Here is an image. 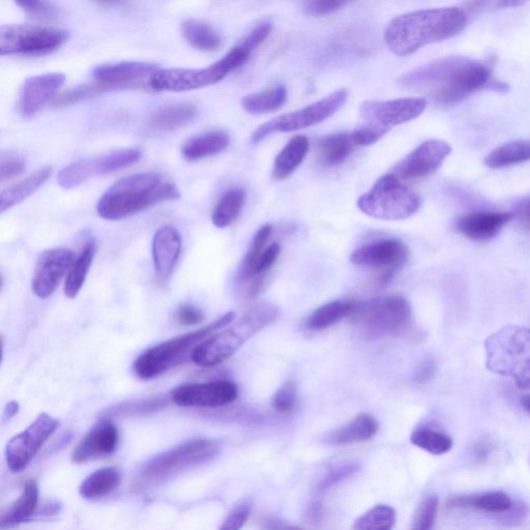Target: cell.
Returning a JSON list of instances; mask_svg holds the SVG:
<instances>
[{"mask_svg": "<svg viewBox=\"0 0 530 530\" xmlns=\"http://www.w3.org/2000/svg\"><path fill=\"white\" fill-rule=\"evenodd\" d=\"M426 108L427 101L423 98L368 101L361 105L360 114L367 124L390 131L393 127L418 119Z\"/></svg>", "mask_w": 530, "mask_h": 530, "instance_id": "obj_16", "label": "cell"}, {"mask_svg": "<svg viewBox=\"0 0 530 530\" xmlns=\"http://www.w3.org/2000/svg\"><path fill=\"white\" fill-rule=\"evenodd\" d=\"M122 476L114 467H105L86 477L80 487L79 494L87 500L103 498L119 488Z\"/></svg>", "mask_w": 530, "mask_h": 530, "instance_id": "obj_32", "label": "cell"}, {"mask_svg": "<svg viewBox=\"0 0 530 530\" xmlns=\"http://www.w3.org/2000/svg\"><path fill=\"white\" fill-rule=\"evenodd\" d=\"M530 161V140H515L500 145L484 160L492 169L510 167Z\"/></svg>", "mask_w": 530, "mask_h": 530, "instance_id": "obj_35", "label": "cell"}, {"mask_svg": "<svg viewBox=\"0 0 530 530\" xmlns=\"http://www.w3.org/2000/svg\"><path fill=\"white\" fill-rule=\"evenodd\" d=\"M488 0H470V8L471 10H476L480 7H482Z\"/></svg>", "mask_w": 530, "mask_h": 530, "instance_id": "obj_59", "label": "cell"}, {"mask_svg": "<svg viewBox=\"0 0 530 530\" xmlns=\"http://www.w3.org/2000/svg\"><path fill=\"white\" fill-rule=\"evenodd\" d=\"M14 3L25 13L40 18H51L55 8L47 0H14Z\"/></svg>", "mask_w": 530, "mask_h": 530, "instance_id": "obj_51", "label": "cell"}, {"mask_svg": "<svg viewBox=\"0 0 530 530\" xmlns=\"http://www.w3.org/2000/svg\"><path fill=\"white\" fill-rule=\"evenodd\" d=\"M181 28L185 40L199 51L213 52L222 45L220 35L209 24L188 19L182 23Z\"/></svg>", "mask_w": 530, "mask_h": 530, "instance_id": "obj_36", "label": "cell"}, {"mask_svg": "<svg viewBox=\"0 0 530 530\" xmlns=\"http://www.w3.org/2000/svg\"><path fill=\"white\" fill-rule=\"evenodd\" d=\"M398 83L406 90L427 94L439 105H454L481 90L498 91L487 64L464 56L440 58L402 75Z\"/></svg>", "mask_w": 530, "mask_h": 530, "instance_id": "obj_1", "label": "cell"}, {"mask_svg": "<svg viewBox=\"0 0 530 530\" xmlns=\"http://www.w3.org/2000/svg\"><path fill=\"white\" fill-rule=\"evenodd\" d=\"M52 173L51 167H44L22 182L4 190L0 195V212L4 214L13 206L32 196L51 178Z\"/></svg>", "mask_w": 530, "mask_h": 530, "instance_id": "obj_30", "label": "cell"}, {"mask_svg": "<svg viewBox=\"0 0 530 530\" xmlns=\"http://www.w3.org/2000/svg\"><path fill=\"white\" fill-rule=\"evenodd\" d=\"M158 70L156 65L150 63L124 62L100 65L94 69L93 75L97 81L113 86L115 91H121L142 87L144 80H150Z\"/></svg>", "mask_w": 530, "mask_h": 530, "instance_id": "obj_22", "label": "cell"}, {"mask_svg": "<svg viewBox=\"0 0 530 530\" xmlns=\"http://www.w3.org/2000/svg\"><path fill=\"white\" fill-rule=\"evenodd\" d=\"M388 132L389 130L385 128L366 123L365 125L353 131L350 136L355 146H367L376 143Z\"/></svg>", "mask_w": 530, "mask_h": 530, "instance_id": "obj_49", "label": "cell"}, {"mask_svg": "<svg viewBox=\"0 0 530 530\" xmlns=\"http://www.w3.org/2000/svg\"><path fill=\"white\" fill-rule=\"evenodd\" d=\"M358 304L351 301H334L319 307L308 319V327L313 331H322L336 325L342 319L352 316Z\"/></svg>", "mask_w": 530, "mask_h": 530, "instance_id": "obj_34", "label": "cell"}, {"mask_svg": "<svg viewBox=\"0 0 530 530\" xmlns=\"http://www.w3.org/2000/svg\"><path fill=\"white\" fill-rule=\"evenodd\" d=\"M229 135L224 131L206 133L190 139L183 147V156L189 162L220 154L229 145Z\"/></svg>", "mask_w": 530, "mask_h": 530, "instance_id": "obj_31", "label": "cell"}, {"mask_svg": "<svg viewBox=\"0 0 530 530\" xmlns=\"http://www.w3.org/2000/svg\"><path fill=\"white\" fill-rule=\"evenodd\" d=\"M410 441L412 445L435 456L447 454L453 448L450 436L431 429L416 430L411 434Z\"/></svg>", "mask_w": 530, "mask_h": 530, "instance_id": "obj_40", "label": "cell"}, {"mask_svg": "<svg viewBox=\"0 0 530 530\" xmlns=\"http://www.w3.org/2000/svg\"><path fill=\"white\" fill-rule=\"evenodd\" d=\"M69 39L63 29L34 25H4L0 28L2 55H46L60 49Z\"/></svg>", "mask_w": 530, "mask_h": 530, "instance_id": "obj_10", "label": "cell"}, {"mask_svg": "<svg viewBox=\"0 0 530 530\" xmlns=\"http://www.w3.org/2000/svg\"><path fill=\"white\" fill-rule=\"evenodd\" d=\"M434 372V364L432 362H426L420 369L418 373V380L426 381L428 380Z\"/></svg>", "mask_w": 530, "mask_h": 530, "instance_id": "obj_57", "label": "cell"}, {"mask_svg": "<svg viewBox=\"0 0 530 530\" xmlns=\"http://www.w3.org/2000/svg\"><path fill=\"white\" fill-rule=\"evenodd\" d=\"M272 233L273 226L271 224H265L261 226L255 233L251 246L242 263L240 270L241 280L249 274L259 256L262 254L265 248H267V244L271 239Z\"/></svg>", "mask_w": 530, "mask_h": 530, "instance_id": "obj_44", "label": "cell"}, {"mask_svg": "<svg viewBox=\"0 0 530 530\" xmlns=\"http://www.w3.org/2000/svg\"><path fill=\"white\" fill-rule=\"evenodd\" d=\"M115 91V88L107 83L100 81L94 83H87L73 88L63 94L60 98H57L54 102L56 107L69 106L87 99L94 98L103 93Z\"/></svg>", "mask_w": 530, "mask_h": 530, "instance_id": "obj_43", "label": "cell"}, {"mask_svg": "<svg viewBox=\"0 0 530 530\" xmlns=\"http://www.w3.org/2000/svg\"><path fill=\"white\" fill-rule=\"evenodd\" d=\"M20 406L16 401L9 402L3 412V423L10 422L16 415H18Z\"/></svg>", "mask_w": 530, "mask_h": 530, "instance_id": "obj_55", "label": "cell"}, {"mask_svg": "<svg viewBox=\"0 0 530 530\" xmlns=\"http://www.w3.org/2000/svg\"><path fill=\"white\" fill-rule=\"evenodd\" d=\"M352 0H312L308 10L316 16H326L342 9Z\"/></svg>", "mask_w": 530, "mask_h": 530, "instance_id": "obj_53", "label": "cell"}, {"mask_svg": "<svg viewBox=\"0 0 530 530\" xmlns=\"http://www.w3.org/2000/svg\"><path fill=\"white\" fill-rule=\"evenodd\" d=\"M466 24L467 15L460 8L420 10L393 19L386 29L385 41L394 54L407 56L426 45L457 36Z\"/></svg>", "mask_w": 530, "mask_h": 530, "instance_id": "obj_2", "label": "cell"}, {"mask_svg": "<svg viewBox=\"0 0 530 530\" xmlns=\"http://www.w3.org/2000/svg\"><path fill=\"white\" fill-rule=\"evenodd\" d=\"M309 152V140L306 136H294L278 154L274 163V179L282 181L288 178L304 162Z\"/></svg>", "mask_w": 530, "mask_h": 530, "instance_id": "obj_28", "label": "cell"}, {"mask_svg": "<svg viewBox=\"0 0 530 530\" xmlns=\"http://www.w3.org/2000/svg\"><path fill=\"white\" fill-rule=\"evenodd\" d=\"M278 316L279 310L272 304L255 306L224 332L200 343L193 352V363L204 368L224 363L252 337L276 321Z\"/></svg>", "mask_w": 530, "mask_h": 530, "instance_id": "obj_4", "label": "cell"}, {"mask_svg": "<svg viewBox=\"0 0 530 530\" xmlns=\"http://www.w3.org/2000/svg\"><path fill=\"white\" fill-rule=\"evenodd\" d=\"M298 400L297 386L289 380L277 391L273 398L274 408L280 414H287L296 407Z\"/></svg>", "mask_w": 530, "mask_h": 530, "instance_id": "obj_47", "label": "cell"}, {"mask_svg": "<svg viewBox=\"0 0 530 530\" xmlns=\"http://www.w3.org/2000/svg\"><path fill=\"white\" fill-rule=\"evenodd\" d=\"M142 157L139 150L128 149L115 151L96 158H87L64 168L58 174L57 183L70 190L90 181L97 176L119 171L136 164Z\"/></svg>", "mask_w": 530, "mask_h": 530, "instance_id": "obj_12", "label": "cell"}, {"mask_svg": "<svg viewBox=\"0 0 530 530\" xmlns=\"http://www.w3.org/2000/svg\"><path fill=\"white\" fill-rule=\"evenodd\" d=\"M120 434L114 423L102 418L80 441L72 461L83 464L112 455L119 445Z\"/></svg>", "mask_w": 530, "mask_h": 530, "instance_id": "obj_20", "label": "cell"}, {"mask_svg": "<svg viewBox=\"0 0 530 530\" xmlns=\"http://www.w3.org/2000/svg\"><path fill=\"white\" fill-rule=\"evenodd\" d=\"M522 407L527 411V414L530 416V394L524 395L520 399Z\"/></svg>", "mask_w": 530, "mask_h": 530, "instance_id": "obj_58", "label": "cell"}, {"mask_svg": "<svg viewBox=\"0 0 530 530\" xmlns=\"http://www.w3.org/2000/svg\"><path fill=\"white\" fill-rule=\"evenodd\" d=\"M235 319L234 312H228L197 331L173 338L146 350L134 363V372L141 379H153L178 367L192 355L204 340L230 325Z\"/></svg>", "mask_w": 530, "mask_h": 530, "instance_id": "obj_5", "label": "cell"}, {"mask_svg": "<svg viewBox=\"0 0 530 530\" xmlns=\"http://www.w3.org/2000/svg\"><path fill=\"white\" fill-rule=\"evenodd\" d=\"M347 98L348 92L339 90L305 108L283 114L260 126L252 135V142L258 143L275 133L299 131L325 122L345 105Z\"/></svg>", "mask_w": 530, "mask_h": 530, "instance_id": "obj_11", "label": "cell"}, {"mask_svg": "<svg viewBox=\"0 0 530 530\" xmlns=\"http://www.w3.org/2000/svg\"><path fill=\"white\" fill-rule=\"evenodd\" d=\"M421 199L404 186L396 174H386L358 200V208L365 215L387 221H400L414 216Z\"/></svg>", "mask_w": 530, "mask_h": 530, "instance_id": "obj_7", "label": "cell"}, {"mask_svg": "<svg viewBox=\"0 0 530 530\" xmlns=\"http://www.w3.org/2000/svg\"><path fill=\"white\" fill-rule=\"evenodd\" d=\"M196 114L197 108L192 103L169 105L152 115L149 127L156 132L173 131L192 122Z\"/></svg>", "mask_w": 530, "mask_h": 530, "instance_id": "obj_29", "label": "cell"}, {"mask_svg": "<svg viewBox=\"0 0 530 530\" xmlns=\"http://www.w3.org/2000/svg\"><path fill=\"white\" fill-rule=\"evenodd\" d=\"M409 252L407 247L398 240H385L364 246L350 256V261L359 267L381 270L378 282L387 285L395 272L404 267Z\"/></svg>", "mask_w": 530, "mask_h": 530, "instance_id": "obj_15", "label": "cell"}, {"mask_svg": "<svg viewBox=\"0 0 530 530\" xmlns=\"http://www.w3.org/2000/svg\"><path fill=\"white\" fill-rule=\"evenodd\" d=\"M359 465L349 463L343 466L338 467L333 470L330 475H328L319 485L320 492H326L334 486L339 485L340 483L352 478L358 473Z\"/></svg>", "mask_w": 530, "mask_h": 530, "instance_id": "obj_50", "label": "cell"}, {"mask_svg": "<svg viewBox=\"0 0 530 530\" xmlns=\"http://www.w3.org/2000/svg\"><path fill=\"white\" fill-rule=\"evenodd\" d=\"M486 366L491 372L507 376L522 390H530V330L506 327L485 343Z\"/></svg>", "mask_w": 530, "mask_h": 530, "instance_id": "obj_6", "label": "cell"}, {"mask_svg": "<svg viewBox=\"0 0 530 530\" xmlns=\"http://www.w3.org/2000/svg\"><path fill=\"white\" fill-rule=\"evenodd\" d=\"M396 523V511L388 505H378L362 515L353 525L358 530H389Z\"/></svg>", "mask_w": 530, "mask_h": 530, "instance_id": "obj_42", "label": "cell"}, {"mask_svg": "<svg viewBox=\"0 0 530 530\" xmlns=\"http://www.w3.org/2000/svg\"><path fill=\"white\" fill-rule=\"evenodd\" d=\"M167 405L165 398H151L143 400H135L127 402L122 405H117L107 409L106 414L102 418L110 419L111 417H127L154 414Z\"/></svg>", "mask_w": 530, "mask_h": 530, "instance_id": "obj_41", "label": "cell"}, {"mask_svg": "<svg viewBox=\"0 0 530 530\" xmlns=\"http://www.w3.org/2000/svg\"><path fill=\"white\" fill-rule=\"evenodd\" d=\"M452 147L443 140L425 141L396 168L398 178L418 180L434 173L451 155Z\"/></svg>", "mask_w": 530, "mask_h": 530, "instance_id": "obj_18", "label": "cell"}, {"mask_svg": "<svg viewBox=\"0 0 530 530\" xmlns=\"http://www.w3.org/2000/svg\"><path fill=\"white\" fill-rule=\"evenodd\" d=\"M447 508L461 511H476L487 514H504L513 508L511 497L502 491L451 497Z\"/></svg>", "mask_w": 530, "mask_h": 530, "instance_id": "obj_25", "label": "cell"}, {"mask_svg": "<svg viewBox=\"0 0 530 530\" xmlns=\"http://www.w3.org/2000/svg\"><path fill=\"white\" fill-rule=\"evenodd\" d=\"M530 0H498L497 9L519 8L528 4Z\"/></svg>", "mask_w": 530, "mask_h": 530, "instance_id": "obj_56", "label": "cell"}, {"mask_svg": "<svg viewBox=\"0 0 530 530\" xmlns=\"http://www.w3.org/2000/svg\"><path fill=\"white\" fill-rule=\"evenodd\" d=\"M246 202V191L241 188L226 192L219 200L213 212L212 221L218 228L229 226L237 219Z\"/></svg>", "mask_w": 530, "mask_h": 530, "instance_id": "obj_39", "label": "cell"}, {"mask_svg": "<svg viewBox=\"0 0 530 530\" xmlns=\"http://www.w3.org/2000/svg\"><path fill=\"white\" fill-rule=\"evenodd\" d=\"M353 147L350 134H335L323 138L318 143L319 157L323 165L338 166L346 161Z\"/></svg>", "mask_w": 530, "mask_h": 530, "instance_id": "obj_37", "label": "cell"}, {"mask_svg": "<svg viewBox=\"0 0 530 530\" xmlns=\"http://www.w3.org/2000/svg\"><path fill=\"white\" fill-rule=\"evenodd\" d=\"M205 319V315L199 308L185 304L176 309L174 320L182 327H193L199 325Z\"/></svg>", "mask_w": 530, "mask_h": 530, "instance_id": "obj_52", "label": "cell"}, {"mask_svg": "<svg viewBox=\"0 0 530 530\" xmlns=\"http://www.w3.org/2000/svg\"><path fill=\"white\" fill-rule=\"evenodd\" d=\"M439 508V500L436 495H429L422 500L412 522V529L430 530L433 528Z\"/></svg>", "mask_w": 530, "mask_h": 530, "instance_id": "obj_45", "label": "cell"}, {"mask_svg": "<svg viewBox=\"0 0 530 530\" xmlns=\"http://www.w3.org/2000/svg\"><path fill=\"white\" fill-rule=\"evenodd\" d=\"M58 426L60 422L43 412L31 426L10 439L6 460L12 473H21L31 464Z\"/></svg>", "mask_w": 530, "mask_h": 530, "instance_id": "obj_13", "label": "cell"}, {"mask_svg": "<svg viewBox=\"0 0 530 530\" xmlns=\"http://www.w3.org/2000/svg\"><path fill=\"white\" fill-rule=\"evenodd\" d=\"M238 396L237 385L225 379L184 385L171 393V399L176 405L200 408L223 407L237 400Z\"/></svg>", "mask_w": 530, "mask_h": 530, "instance_id": "obj_17", "label": "cell"}, {"mask_svg": "<svg viewBox=\"0 0 530 530\" xmlns=\"http://www.w3.org/2000/svg\"><path fill=\"white\" fill-rule=\"evenodd\" d=\"M378 429V422L372 416L362 414L343 427L329 433L326 441L329 445L338 447L361 444L373 438Z\"/></svg>", "mask_w": 530, "mask_h": 530, "instance_id": "obj_26", "label": "cell"}, {"mask_svg": "<svg viewBox=\"0 0 530 530\" xmlns=\"http://www.w3.org/2000/svg\"><path fill=\"white\" fill-rule=\"evenodd\" d=\"M221 448L214 440L194 439L151 460L141 471L140 483L157 484L188 468L214 460Z\"/></svg>", "mask_w": 530, "mask_h": 530, "instance_id": "obj_9", "label": "cell"}, {"mask_svg": "<svg viewBox=\"0 0 530 530\" xmlns=\"http://www.w3.org/2000/svg\"><path fill=\"white\" fill-rule=\"evenodd\" d=\"M180 197L178 187L163 183L157 172L137 173L113 184L99 200L97 212L105 220L117 221Z\"/></svg>", "mask_w": 530, "mask_h": 530, "instance_id": "obj_3", "label": "cell"}, {"mask_svg": "<svg viewBox=\"0 0 530 530\" xmlns=\"http://www.w3.org/2000/svg\"><path fill=\"white\" fill-rule=\"evenodd\" d=\"M514 218L513 212H476L459 218L456 228L471 241L486 242Z\"/></svg>", "mask_w": 530, "mask_h": 530, "instance_id": "obj_24", "label": "cell"}, {"mask_svg": "<svg viewBox=\"0 0 530 530\" xmlns=\"http://www.w3.org/2000/svg\"><path fill=\"white\" fill-rule=\"evenodd\" d=\"M38 504V484L34 480H29L16 502L0 518V527L12 528L31 520L37 512Z\"/></svg>", "mask_w": 530, "mask_h": 530, "instance_id": "obj_27", "label": "cell"}, {"mask_svg": "<svg viewBox=\"0 0 530 530\" xmlns=\"http://www.w3.org/2000/svg\"><path fill=\"white\" fill-rule=\"evenodd\" d=\"M287 100V90L282 84L267 91L252 94L242 99L243 108L252 114L270 113L279 110Z\"/></svg>", "mask_w": 530, "mask_h": 530, "instance_id": "obj_38", "label": "cell"}, {"mask_svg": "<svg viewBox=\"0 0 530 530\" xmlns=\"http://www.w3.org/2000/svg\"><path fill=\"white\" fill-rule=\"evenodd\" d=\"M74 260V253L65 248L47 250L40 255L32 283L33 292L39 299L52 296Z\"/></svg>", "mask_w": 530, "mask_h": 530, "instance_id": "obj_19", "label": "cell"}, {"mask_svg": "<svg viewBox=\"0 0 530 530\" xmlns=\"http://www.w3.org/2000/svg\"><path fill=\"white\" fill-rule=\"evenodd\" d=\"M26 168L25 159L17 153H4L0 158V182L5 183L23 173Z\"/></svg>", "mask_w": 530, "mask_h": 530, "instance_id": "obj_46", "label": "cell"}, {"mask_svg": "<svg viewBox=\"0 0 530 530\" xmlns=\"http://www.w3.org/2000/svg\"><path fill=\"white\" fill-rule=\"evenodd\" d=\"M66 81L63 73H47L27 78L22 84L19 110L25 119L35 116L56 95Z\"/></svg>", "mask_w": 530, "mask_h": 530, "instance_id": "obj_21", "label": "cell"}, {"mask_svg": "<svg viewBox=\"0 0 530 530\" xmlns=\"http://www.w3.org/2000/svg\"><path fill=\"white\" fill-rule=\"evenodd\" d=\"M96 252V242L90 241L84 246L77 258H75L66 279L65 294L67 298L75 299L78 296L85 283L88 272H90Z\"/></svg>", "mask_w": 530, "mask_h": 530, "instance_id": "obj_33", "label": "cell"}, {"mask_svg": "<svg viewBox=\"0 0 530 530\" xmlns=\"http://www.w3.org/2000/svg\"><path fill=\"white\" fill-rule=\"evenodd\" d=\"M513 214L519 225L526 231H530V194L522 197L514 204Z\"/></svg>", "mask_w": 530, "mask_h": 530, "instance_id": "obj_54", "label": "cell"}, {"mask_svg": "<svg viewBox=\"0 0 530 530\" xmlns=\"http://www.w3.org/2000/svg\"><path fill=\"white\" fill-rule=\"evenodd\" d=\"M182 237L178 229L172 226L161 227L153 240V259L156 279L166 284L171 278L181 256Z\"/></svg>", "mask_w": 530, "mask_h": 530, "instance_id": "obj_23", "label": "cell"}, {"mask_svg": "<svg viewBox=\"0 0 530 530\" xmlns=\"http://www.w3.org/2000/svg\"><path fill=\"white\" fill-rule=\"evenodd\" d=\"M229 75L225 65L219 60L200 70L159 69L149 81V85L159 92H189L214 85Z\"/></svg>", "mask_w": 530, "mask_h": 530, "instance_id": "obj_14", "label": "cell"}, {"mask_svg": "<svg viewBox=\"0 0 530 530\" xmlns=\"http://www.w3.org/2000/svg\"><path fill=\"white\" fill-rule=\"evenodd\" d=\"M252 502L250 499H244L241 503L235 506L226 519L223 521L220 529L225 530H239L241 529L246 522L248 521L251 511H252Z\"/></svg>", "mask_w": 530, "mask_h": 530, "instance_id": "obj_48", "label": "cell"}, {"mask_svg": "<svg viewBox=\"0 0 530 530\" xmlns=\"http://www.w3.org/2000/svg\"><path fill=\"white\" fill-rule=\"evenodd\" d=\"M358 328L371 339L402 333L411 321V306L401 296L378 298L358 305L351 316Z\"/></svg>", "mask_w": 530, "mask_h": 530, "instance_id": "obj_8", "label": "cell"}]
</instances>
